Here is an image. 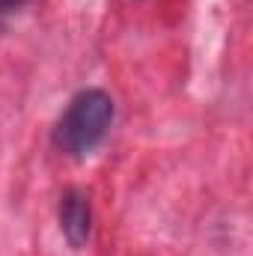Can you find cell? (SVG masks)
<instances>
[{"label": "cell", "instance_id": "cell-1", "mask_svg": "<svg viewBox=\"0 0 253 256\" xmlns=\"http://www.w3.org/2000/svg\"><path fill=\"white\" fill-rule=\"evenodd\" d=\"M110 122H114L110 96L102 90H84L68 102L66 114L60 116V122L54 128V143L66 155L84 158L102 143Z\"/></svg>", "mask_w": 253, "mask_h": 256}, {"label": "cell", "instance_id": "cell-2", "mask_svg": "<svg viewBox=\"0 0 253 256\" xmlns=\"http://www.w3.org/2000/svg\"><path fill=\"white\" fill-rule=\"evenodd\" d=\"M92 226V212H90V196L78 188H68L60 200V230L72 248H84L90 238Z\"/></svg>", "mask_w": 253, "mask_h": 256}]
</instances>
